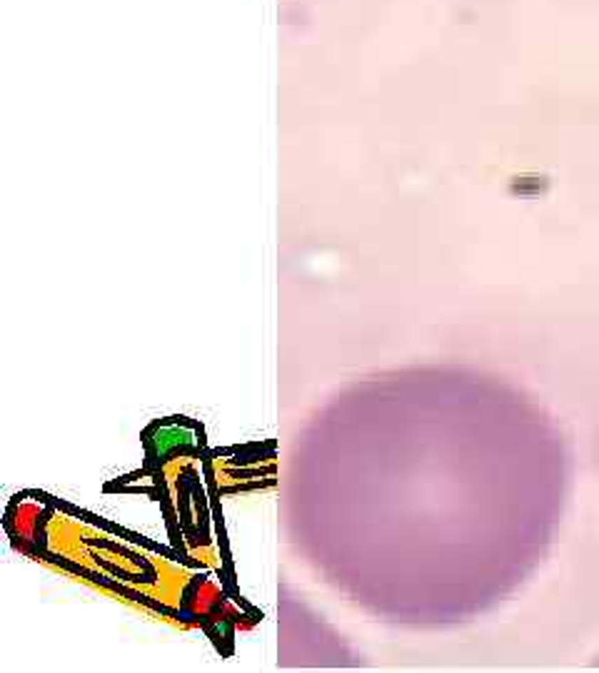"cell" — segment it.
Wrapping results in <instances>:
<instances>
[{"label":"cell","mask_w":599,"mask_h":673,"mask_svg":"<svg viewBox=\"0 0 599 673\" xmlns=\"http://www.w3.org/2000/svg\"><path fill=\"white\" fill-rule=\"evenodd\" d=\"M193 444V434L185 432L180 427H165L160 429L150 439V459L153 462H163L165 457H170L172 451L185 449V446Z\"/></svg>","instance_id":"1"}]
</instances>
